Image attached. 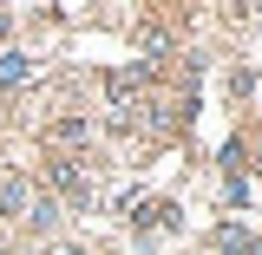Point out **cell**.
<instances>
[{"label":"cell","mask_w":262,"mask_h":255,"mask_svg":"<svg viewBox=\"0 0 262 255\" xmlns=\"http://www.w3.org/2000/svg\"><path fill=\"white\" fill-rule=\"evenodd\" d=\"M53 190H59L66 203H79V210H85V196H92V183H85V177H79L72 164H53Z\"/></svg>","instance_id":"1"},{"label":"cell","mask_w":262,"mask_h":255,"mask_svg":"<svg viewBox=\"0 0 262 255\" xmlns=\"http://www.w3.org/2000/svg\"><path fill=\"white\" fill-rule=\"evenodd\" d=\"M27 79H33L27 53H0V85H27Z\"/></svg>","instance_id":"2"},{"label":"cell","mask_w":262,"mask_h":255,"mask_svg":"<svg viewBox=\"0 0 262 255\" xmlns=\"http://www.w3.org/2000/svg\"><path fill=\"white\" fill-rule=\"evenodd\" d=\"M59 255H85V249H59Z\"/></svg>","instance_id":"3"}]
</instances>
